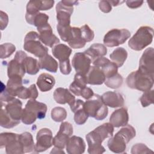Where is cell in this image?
Wrapping results in <instances>:
<instances>
[{"label":"cell","instance_id":"5bb4252c","mask_svg":"<svg viewBox=\"0 0 154 154\" xmlns=\"http://www.w3.org/2000/svg\"><path fill=\"white\" fill-rule=\"evenodd\" d=\"M1 108L4 109L7 115L13 120L20 122L22 114V103L18 99L14 98L10 101L1 102Z\"/></svg>","mask_w":154,"mask_h":154},{"label":"cell","instance_id":"bcb514c9","mask_svg":"<svg viewBox=\"0 0 154 154\" xmlns=\"http://www.w3.org/2000/svg\"><path fill=\"white\" fill-rule=\"evenodd\" d=\"M59 67L60 72L63 75H69L72 71V67L69 59L62 62H59Z\"/></svg>","mask_w":154,"mask_h":154},{"label":"cell","instance_id":"60d3db41","mask_svg":"<svg viewBox=\"0 0 154 154\" xmlns=\"http://www.w3.org/2000/svg\"><path fill=\"white\" fill-rule=\"evenodd\" d=\"M67 117L66 110L62 107L57 106L51 110V118L56 122H61Z\"/></svg>","mask_w":154,"mask_h":154},{"label":"cell","instance_id":"836d02e7","mask_svg":"<svg viewBox=\"0 0 154 154\" xmlns=\"http://www.w3.org/2000/svg\"><path fill=\"white\" fill-rule=\"evenodd\" d=\"M73 29V38L68 42L69 45L73 49H80L83 48L86 43L85 40L81 37V29L78 27H72Z\"/></svg>","mask_w":154,"mask_h":154},{"label":"cell","instance_id":"603a6c76","mask_svg":"<svg viewBox=\"0 0 154 154\" xmlns=\"http://www.w3.org/2000/svg\"><path fill=\"white\" fill-rule=\"evenodd\" d=\"M54 1H29L26 5L28 14H35L40 10H48L52 8Z\"/></svg>","mask_w":154,"mask_h":154},{"label":"cell","instance_id":"484cf974","mask_svg":"<svg viewBox=\"0 0 154 154\" xmlns=\"http://www.w3.org/2000/svg\"><path fill=\"white\" fill-rule=\"evenodd\" d=\"M55 84L54 77L49 74L43 73L39 75L37 80V85L41 91L46 92L51 90Z\"/></svg>","mask_w":154,"mask_h":154},{"label":"cell","instance_id":"8d00e7d4","mask_svg":"<svg viewBox=\"0 0 154 154\" xmlns=\"http://www.w3.org/2000/svg\"><path fill=\"white\" fill-rule=\"evenodd\" d=\"M19 122H17L11 119L6 113L4 109L1 108V114H0V125L5 128L10 129L12 128L18 124H19Z\"/></svg>","mask_w":154,"mask_h":154},{"label":"cell","instance_id":"74e56055","mask_svg":"<svg viewBox=\"0 0 154 154\" xmlns=\"http://www.w3.org/2000/svg\"><path fill=\"white\" fill-rule=\"evenodd\" d=\"M57 31L62 40L66 42H69L73 38V29L72 27L69 26H62L57 25Z\"/></svg>","mask_w":154,"mask_h":154},{"label":"cell","instance_id":"1f68e13d","mask_svg":"<svg viewBox=\"0 0 154 154\" xmlns=\"http://www.w3.org/2000/svg\"><path fill=\"white\" fill-rule=\"evenodd\" d=\"M19 140L20 142L24 153H30L35 150V144L32 135L28 132L19 134Z\"/></svg>","mask_w":154,"mask_h":154},{"label":"cell","instance_id":"4316f807","mask_svg":"<svg viewBox=\"0 0 154 154\" xmlns=\"http://www.w3.org/2000/svg\"><path fill=\"white\" fill-rule=\"evenodd\" d=\"M23 87L22 78L15 76L9 78L7 83L6 90L10 94L15 97L18 96Z\"/></svg>","mask_w":154,"mask_h":154},{"label":"cell","instance_id":"ba28073f","mask_svg":"<svg viewBox=\"0 0 154 154\" xmlns=\"http://www.w3.org/2000/svg\"><path fill=\"white\" fill-rule=\"evenodd\" d=\"M0 147H5L7 154L24 153L23 147L19 140V134L3 132L0 134Z\"/></svg>","mask_w":154,"mask_h":154},{"label":"cell","instance_id":"c3c4849f","mask_svg":"<svg viewBox=\"0 0 154 154\" xmlns=\"http://www.w3.org/2000/svg\"><path fill=\"white\" fill-rule=\"evenodd\" d=\"M93 95H94V92L93 90L90 87H85L82 90L81 93V96H82L85 99H91L93 96Z\"/></svg>","mask_w":154,"mask_h":154},{"label":"cell","instance_id":"d6986e66","mask_svg":"<svg viewBox=\"0 0 154 154\" xmlns=\"http://www.w3.org/2000/svg\"><path fill=\"white\" fill-rule=\"evenodd\" d=\"M103 103L111 108L122 107L125 100L122 95L116 91H107L100 96Z\"/></svg>","mask_w":154,"mask_h":154},{"label":"cell","instance_id":"2e32d148","mask_svg":"<svg viewBox=\"0 0 154 154\" xmlns=\"http://www.w3.org/2000/svg\"><path fill=\"white\" fill-rule=\"evenodd\" d=\"M91 58L84 52H76L72 60L73 67L76 73L86 75L88 72L91 63Z\"/></svg>","mask_w":154,"mask_h":154},{"label":"cell","instance_id":"f907efd6","mask_svg":"<svg viewBox=\"0 0 154 154\" xmlns=\"http://www.w3.org/2000/svg\"><path fill=\"white\" fill-rule=\"evenodd\" d=\"M143 1H131L128 0L126 1V4L129 8H137L141 6L143 4Z\"/></svg>","mask_w":154,"mask_h":154},{"label":"cell","instance_id":"f6af8a7d","mask_svg":"<svg viewBox=\"0 0 154 154\" xmlns=\"http://www.w3.org/2000/svg\"><path fill=\"white\" fill-rule=\"evenodd\" d=\"M153 153V151L149 149L143 143H137L134 145L131 149V153Z\"/></svg>","mask_w":154,"mask_h":154},{"label":"cell","instance_id":"52a82bcc","mask_svg":"<svg viewBox=\"0 0 154 154\" xmlns=\"http://www.w3.org/2000/svg\"><path fill=\"white\" fill-rule=\"evenodd\" d=\"M23 48L38 58L43 57L48 52V49L42 45L38 34L35 31H30L26 34L24 38Z\"/></svg>","mask_w":154,"mask_h":154},{"label":"cell","instance_id":"277c9868","mask_svg":"<svg viewBox=\"0 0 154 154\" xmlns=\"http://www.w3.org/2000/svg\"><path fill=\"white\" fill-rule=\"evenodd\" d=\"M127 85L132 88L142 91L150 90L154 82V75H150L137 70L131 72L126 79Z\"/></svg>","mask_w":154,"mask_h":154},{"label":"cell","instance_id":"7dc6e473","mask_svg":"<svg viewBox=\"0 0 154 154\" xmlns=\"http://www.w3.org/2000/svg\"><path fill=\"white\" fill-rule=\"evenodd\" d=\"M99 7L100 10L103 13H109L111 11L112 5L109 3V1H100L99 3Z\"/></svg>","mask_w":154,"mask_h":154},{"label":"cell","instance_id":"83f0119b","mask_svg":"<svg viewBox=\"0 0 154 154\" xmlns=\"http://www.w3.org/2000/svg\"><path fill=\"white\" fill-rule=\"evenodd\" d=\"M52 53L59 62H62L69 59L72 49L64 44H57L52 48Z\"/></svg>","mask_w":154,"mask_h":154},{"label":"cell","instance_id":"4fadbf2b","mask_svg":"<svg viewBox=\"0 0 154 154\" xmlns=\"http://www.w3.org/2000/svg\"><path fill=\"white\" fill-rule=\"evenodd\" d=\"M52 141V132L49 129L44 128L40 129L36 136L35 152H42L46 150L53 145Z\"/></svg>","mask_w":154,"mask_h":154},{"label":"cell","instance_id":"8992f818","mask_svg":"<svg viewBox=\"0 0 154 154\" xmlns=\"http://www.w3.org/2000/svg\"><path fill=\"white\" fill-rule=\"evenodd\" d=\"M83 108L89 117L97 120L105 119L108 113L107 106L102 101L100 96L97 94H94L91 99L84 102Z\"/></svg>","mask_w":154,"mask_h":154},{"label":"cell","instance_id":"8fae6325","mask_svg":"<svg viewBox=\"0 0 154 154\" xmlns=\"http://www.w3.org/2000/svg\"><path fill=\"white\" fill-rule=\"evenodd\" d=\"M27 57L26 54L22 51L16 52L14 59L9 61L7 66V75L8 78L19 76L23 78L26 73L23 64L24 59Z\"/></svg>","mask_w":154,"mask_h":154},{"label":"cell","instance_id":"7402d4cb","mask_svg":"<svg viewBox=\"0 0 154 154\" xmlns=\"http://www.w3.org/2000/svg\"><path fill=\"white\" fill-rule=\"evenodd\" d=\"M85 77L87 84L90 85H101L105 80V76L102 70L94 66L90 67Z\"/></svg>","mask_w":154,"mask_h":154},{"label":"cell","instance_id":"b9f144b4","mask_svg":"<svg viewBox=\"0 0 154 154\" xmlns=\"http://www.w3.org/2000/svg\"><path fill=\"white\" fill-rule=\"evenodd\" d=\"M16 47L14 45L10 43H5L1 45L0 52L1 58H6L9 57L15 51Z\"/></svg>","mask_w":154,"mask_h":154},{"label":"cell","instance_id":"e0dca14e","mask_svg":"<svg viewBox=\"0 0 154 154\" xmlns=\"http://www.w3.org/2000/svg\"><path fill=\"white\" fill-rule=\"evenodd\" d=\"M37 28L39 32L38 35L41 42L46 46L53 48L60 43L59 38L54 34L52 27L48 23Z\"/></svg>","mask_w":154,"mask_h":154},{"label":"cell","instance_id":"4dcf8cb0","mask_svg":"<svg viewBox=\"0 0 154 154\" xmlns=\"http://www.w3.org/2000/svg\"><path fill=\"white\" fill-rule=\"evenodd\" d=\"M40 69H45L49 72L56 73L58 70L57 61L50 55L46 54L42 58H40L39 61Z\"/></svg>","mask_w":154,"mask_h":154},{"label":"cell","instance_id":"d590c367","mask_svg":"<svg viewBox=\"0 0 154 154\" xmlns=\"http://www.w3.org/2000/svg\"><path fill=\"white\" fill-rule=\"evenodd\" d=\"M38 93L35 84H32L29 87H23L17 97L22 99H36L38 97Z\"/></svg>","mask_w":154,"mask_h":154},{"label":"cell","instance_id":"7c38bea8","mask_svg":"<svg viewBox=\"0 0 154 154\" xmlns=\"http://www.w3.org/2000/svg\"><path fill=\"white\" fill-rule=\"evenodd\" d=\"M73 132V129L72 124L67 122H62L60 125L59 131L53 138V145L57 148L63 149Z\"/></svg>","mask_w":154,"mask_h":154},{"label":"cell","instance_id":"9c48e42d","mask_svg":"<svg viewBox=\"0 0 154 154\" xmlns=\"http://www.w3.org/2000/svg\"><path fill=\"white\" fill-rule=\"evenodd\" d=\"M77 1L63 0L56 5L57 19L58 25L66 26L70 25V17L73 11V5L78 4Z\"/></svg>","mask_w":154,"mask_h":154},{"label":"cell","instance_id":"e575fe53","mask_svg":"<svg viewBox=\"0 0 154 154\" xmlns=\"http://www.w3.org/2000/svg\"><path fill=\"white\" fill-rule=\"evenodd\" d=\"M23 64L25 67L26 72L29 75H35L40 70L38 61L37 59L31 57L27 56L23 60Z\"/></svg>","mask_w":154,"mask_h":154},{"label":"cell","instance_id":"f35d334b","mask_svg":"<svg viewBox=\"0 0 154 154\" xmlns=\"http://www.w3.org/2000/svg\"><path fill=\"white\" fill-rule=\"evenodd\" d=\"M123 78L122 76L119 73H116L115 75L106 78L104 83L109 88L116 89L120 87L123 84Z\"/></svg>","mask_w":154,"mask_h":154},{"label":"cell","instance_id":"6da1fadb","mask_svg":"<svg viewBox=\"0 0 154 154\" xmlns=\"http://www.w3.org/2000/svg\"><path fill=\"white\" fill-rule=\"evenodd\" d=\"M114 126L110 123H105L95 128L86 135L88 143V153L90 154H100L105 152L102 143L105 139L113 135Z\"/></svg>","mask_w":154,"mask_h":154},{"label":"cell","instance_id":"3957f363","mask_svg":"<svg viewBox=\"0 0 154 154\" xmlns=\"http://www.w3.org/2000/svg\"><path fill=\"white\" fill-rule=\"evenodd\" d=\"M47 106L35 99L29 100L23 109L21 120L25 125H31L37 119H43L46 116Z\"/></svg>","mask_w":154,"mask_h":154},{"label":"cell","instance_id":"ee69618b","mask_svg":"<svg viewBox=\"0 0 154 154\" xmlns=\"http://www.w3.org/2000/svg\"><path fill=\"white\" fill-rule=\"evenodd\" d=\"M81 37L86 42H90L94 38L93 31L87 25H84L80 28Z\"/></svg>","mask_w":154,"mask_h":154},{"label":"cell","instance_id":"ac0fdd59","mask_svg":"<svg viewBox=\"0 0 154 154\" xmlns=\"http://www.w3.org/2000/svg\"><path fill=\"white\" fill-rule=\"evenodd\" d=\"M94 66L99 67L105 75V79L111 77L118 73V67L108 58L102 57L92 61Z\"/></svg>","mask_w":154,"mask_h":154},{"label":"cell","instance_id":"ffe728a7","mask_svg":"<svg viewBox=\"0 0 154 154\" xmlns=\"http://www.w3.org/2000/svg\"><path fill=\"white\" fill-rule=\"evenodd\" d=\"M128 121L129 115L128 109L125 107H122L121 108L115 110L109 117V123L116 128L126 125Z\"/></svg>","mask_w":154,"mask_h":154},{"label":"cell","instance_id":"f546056e","mask_svg":"<svg viewBox=\"0 0 154 154\" xmlns=\"http://www.w3.org/2000/svg\"><path fill=\"white\" fill-rule=\"evenodd\" d=\"M91 60V61L105 56L107 53V49L106 46L100 43H94L90 46L88 49L84 52Z\"/></svg>","mask_w":154,"mask_h":154},{"label":"cell","instance_id":"ab89813d","mask_svg":"<svg viewBox=\"0 0 154 154\" xmlns=\"http://www.w3.org/2000/svg\"><path fill=\"white\" fill-rule=\"evenodd\" d=\"M83 106H81L78 108H76L73 112H74V121L75 122L79 125L84 124L87 120L88 118V114L86 113L85 110L84 109Z\"/></svg>","mask_w":154,"mask_h":154},{"label":"cell","instance_id":"9a60e30c","mask_svg":"<svg viewBox=\"0 0 154 154\" xmlns=\"http://www.w3.org/2000/svg\"><path fill=\"white\" fill-rule=\"evenodd\" d=\"M138 70L144 73L154 75V49L152 47L147 48L143 53Z\"/></svg>","mask_w":154,"mask_h":154},{"label":"cell","instance_id":"30bf717a","mask_svg":"<svg viewBox=\"0 0 154 154\" xmlns=\"http://www.w3.org/2000/svg\"><path fill=\"white\" fill-rule=\"evenodd\" d=\"M131 36V32L126 29H112L104 36L103 43L108 47H115L123 44Z\"/></svg>","mask_w":154,"mask_h":154},{"label":"cell","instance_id":"cb8c5ba5","mask_svg":"<svg viewBox=\"0 0 154 154\" xmlns=\"http://www.w3.org/2000/svg\"><path fill=\"white\" fill-rule=\"evenodd\" d=\"M54 99L59 104L68 103L70 105L75 100V97L67 88L59 87L54 92Z\"/></svg>","mask_w":154,"mask_h":154},{"label":"cell","instance_id":"d4e9b609","mask_svg":"<svg viewBox=\"0 0 154 154\" xmlns=\"http://www.w3.org/2000/svg\"><path fill=\"white\" fill-rule=\"evenodd\" d=\"M87 84L85 75L76 73L74 76L73 81L69 86V90L76 96H81L82 90L87 87Z\"/></svg>","mask_w":154,"mask_h":154},{"label":"cell","instance_id":"44dd1931","mask_svg":"<svg viewBox=\"0 0 154 154\" xmlns=\"http://www.w3.org/2000/svg\"><path fill=\"white\" fill-rule=\"evenodd\" d=\"M66 147L69 154H81L85 151V143L81 137L74 135L69 138Z\"/></svg>","mask_w":154,"mask_h":154},{"label":"cell","instance_id":"f1b7e54d","mask_svg":"<svg viewBox=\"0 0 154 154\" xmlns=\"http://www.w3.org/2000/svg\"><path fill=\"white\" fill-rule=\"evenodd\" d=\"M25 19L28 23L34 25L38 28L48 23V22L49 20V16L45 13L40 12L35 14L26 13Z\"/></svg>","mask_w":154,"mask_h":154},{"label":"cell","instance_id":"d6a6232c","mask_svg":"<svg viewBox=\"0 0 154 154\" xmlns=\"http://www.w3.org/2000/svg\"><path fill=\"white\" fill-rule=\"evenodd\" d=\"M128 57V52L123 48H116L109 55L111 60L118 67L122 66Z\"/></svg>","mask_w":154,"mask_h":154},{"label":"cell","instance_id":"681fc988","mask_svg":"<svg viewBox=\"0 0 154 154\" xmlns=\"http://www.w3.org/2000/svg\"><path fill=\"white\" fill-rule=\"evenodd\" d=\"M1 29L3 30L5 29L8 22V17L7 14L2 11H1Z\"/></svg>","mask_w":154,"mask_h":154},{"label":"cell","instance_id":"816d5d0a","mask_svg":"<svg viewBox=\"0 0 154 154\" xmlns=\"http://www.w3.org/2000/svg\"><path fill=\"white\" fill-rule=\"evenodd\" d=\"M109 2L111 5L116 7V6H117V5L123 3L125 1H109Z\"/></svg>","mask_w":154,"mask_h":154},{"label":"cell","instance_id":"5b68a950","mask_svg":"<svg viewBox=\"0 0 154 154\" xmlns=\"http://www.w3.org/2000/svg\"><path fill=\"white\" fill-rule=\"evenodd\" d=\"M153 38V29L148 26L140 27L129 39L128 46L134 51H141L151 44Z\"/></svg>","mask_w":154,"mask_h":154},{"label":"cell","instance_id":"7a4b0ae2","mask_svg":"<svg viewBox=\"0 0 154 154\" xmlns=\"http://www.w3.org/2000/svg\"><path fill=\"white\" fill-rule=\"evenodd\" d=\"M136 131L135 128L131 125L124 126L119 130L114 136L110 137L107 143L109 149L116 153L125 152L128 144L135 137Z\"/></svg>","mask_w":154,"mask_h":154},{"label":"cell","instance_id":"7bdbcfd3","mask_svg":"<svg viewBox=\"0 0 154 154\" xmlns=\"http://www.w3.org/2000/svg\"><path fill=\"white\" fill-rule=\"evenodd\" d=\"M153 90H149L144 91L140 98V102L143 107H146L153 103Z\"/></svg>","mask_w":154,"mask_h":154}]
</instances>
